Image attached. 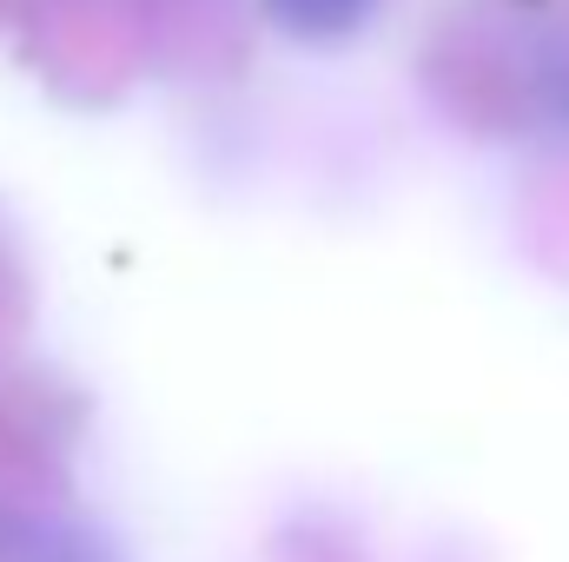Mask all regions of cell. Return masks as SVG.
<instances>
[{"mask_svg": "<svg viewBox=\"0 0 569 562\" xmlns=\"http://www.w3.org/2000/svg\"><path fill=\"white\" fill-rule=\"evenodd\" d=\"M272 13L305 40H331V33H351L371 13V0H272Z\"/></svg>", "mask_w": 569, "mask_h": 562, "instance_id": "6da1fadb", "label": "cell"}]
</instances>
